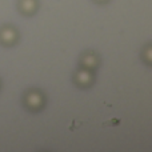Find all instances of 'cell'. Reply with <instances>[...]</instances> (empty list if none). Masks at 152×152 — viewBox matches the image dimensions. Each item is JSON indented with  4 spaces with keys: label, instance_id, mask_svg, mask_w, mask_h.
<instances>
[]
</instances>
